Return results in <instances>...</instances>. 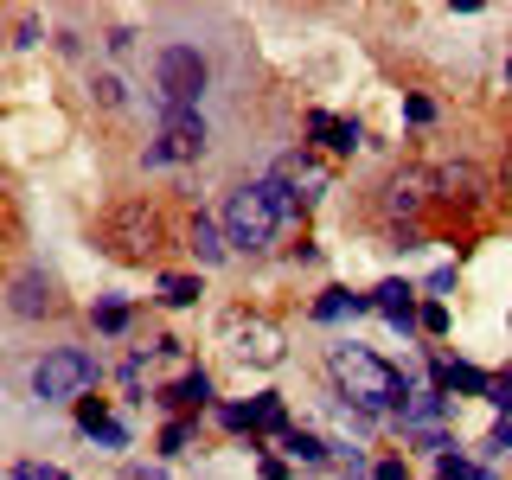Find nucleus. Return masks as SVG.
<instances>
[{
  "label": "nucleus",
  "instance_id": "4",
  "mask_svg": "<svg viewBox=\"0 0 512 480\" xmlns=\"http://www.w3.org/2000/svg\"><path fill=\"white\" fill-rule=\"evenodd\" d=\"M205 154V116L199 109H160V135L148 141V167H173V160Z\"/></svg>",
  "mask_w": 512,
  "mask_h": 480
},
{
  "label": "nucleus",
  "instance_id": "19",
  "mask_svg": "<svg viewBox=\"0 0 512 480\" xmlns=\"http://www.w3.org/2000/svg\"><path fill=\"white\" fill-rule=\"evenodd\" d=\"M282 448H288V461H308V468H320V461H327V442L308 436V429H288Z\"/></svg>",
  "mask_w": 512,
  "mask_h": 480
},
{
  "label": "nucleus",
  "instance_id": "17",
  "mask_svg": "<svg viewBox=\"0 0 512 480\" xmlns=\"http://www.w3.org/2000/svg\"><path fill=\"white\" fill-rule=\"evenodd\" d=\"M442 410H448V397H442V391H423V397H410L397 416H404V429H423V436H429V423H436Z\"/></svg>",
  "mask_w": 512,
  "mask_h": 480
},
{
  "label": "nucleus",
  "instance_id": "3",
  "mask_svg": "<svg viewBox=\"0 0 512 480\" xmlns=\"http://www.w3.org/2000/svg\"><path fill=\"white\" fill-rule=\"evenodd\" d=\"M154 84H160V109H192L205 90V58L192 45H167L154 64Z\"/></svg>",
  "mask_w": 512,
  "mask_h": 480
},
{
  "label": "nucleus",
  "instance_id": "8",
  "mask_svg": "<svg viewBox=\"0 0 512 480\" xmlns=\"http://www.w3.org/2000/svg\"><path fill=\"white\" fill-rule=\"evenodd\" d=\"M429 199H436V173H423V167L391 173V186H384V212L391 218H416Z\"/></svg>",
  "mask_w": 512,
  "mask_h": 480
},
{
  "label": "nucleus",
  "instance_id": "18",
  "mask_svg": "<svg viewBox=\"0 0 512 480\" xmlns=\"http://www.w3.org/2000/svg\"><path fill=\"white\" fill-rule=\"evenodd\" d=\"M250 429H263V436H288V410H282V397H276V391L250 404Z\"/></svg>",
  "mask_w": 512,
  "mask_h": 480
},
{
  "label": "nucleus",
  "instance_id": "30",
  "mask_svg": "<svg viewBox=\"0 0 512 480\" xmlns=\"http://www.w3.org/2000/svg\"><path fill=\"white\" fill-rule=\"evenodd\" d=\"M160 442H167V455H180V448L192 442V429H186V423H173V429H167V436H160Z\"/></svg>",
  "mask_w": 512,
  "mask_h": 480
},
{
  "label": "nucleus",
  "instance_id": "25",
  "mask_svg": "<svg viewBox=\"0 0 512 480\" xmlns=\"http://www.w3.org/2000/svg\"><path fill=\"white\" fill-rule=\"evenodd\" d=\"M90 90H96V103H103V109H122V77H109V71H103Z\"/></svg>",
  "mask_w": 512,
  "mask_h": 480
},
{
  "label": "nucleus",
  "instance_id": "20",
  "mask_svg": "<svg viewBox=\"0 0 512 480\" xmlns=\"http://www.w3.org/2000/svg\"><path fill=\"white\" fill-rule=\"evenodd\" d=\"M160 301L167 308H192L199 301V276H160Z\"/></svg>",
  "mask_w": 512,
  "mask_h": 480
},
{
  "label": "nucleus",
  "instance_id": "23",
  "mask_svg": "<svg viewBox=\"0 0 512 480\" xmlns=\"http://www.w3.org/2000/svg\"><path fill=\"white\" fill-rule=\"evenodd\" d=\"M96 327H103V333H122L128 327V301H103V308H96Z\"/></svg>",
  "mask_w": 512,
  "mask_h": 480
},
{
  "label": "nucleus",
  "instance_id": "10",
  "mask_svg": "<svg viewBox=\"0 0 512 480\" xmlns=\"http://www.w3.org/2000/svg\"><path fill=\"white\" fill-rule=\"evenodd\" d=\"M372 308L391 320V327H416V320H423V314H416V301H410V282H378L372 288Z\"/></svg>",
  "mask_w": 512,
  "mask_h": 480
},
{
  "label": "nucleus",
  "instance_id": "33",
  "mask_svg": "<svg viewBox=\"0 0 512 480\" xmlns=\"http://www.w3.org/2000/svg\"><path fill=\"white\" fill-rule=\"evenodd\" d=\"M506 180H512V154H506Z\"/></svg>",
  "mask_w": 512,
  "mask_h": 480
},
{
  "label": "nucleus",
  "instance_id": "24",
  "mask_svg": "<svg viewBox=\"0 0 512 480\" xmlns=\"http://www.w3.org/2000/svg\"><path fill=\"white\" fill-rule=\"evenodd\" d=\"M436 480H487V474H474L461 455H442V461H436Z\"/></svg>",
  "mask_w": 512,
  "mask_h": 480
},
{
  "label": "nucleus",
  "instance_id": "34",
  "mask_svg": "<svg viewBox=\"0 0 512 480\" xmlns=\"http://www.w3.org/2000/svg\"><path fill=\"white\" fill-rule=\"evenodd\" d=\"M346 480H359V468H352V474H346Z\"/></svg>",
  "mask_w": 512,
  "mask_h": 480
},
{
  "label": "nucleus",
  "instance_id": "26",
  "mask_svg": "<svg viewBox=\"0 0 512 480\" xmlns=\"http://www.w3.org/2000/svg\"><path fill=\"white\" fill-rule=\"evenodd\" d=\"M7 480H64V474L52 468V461H20V468H13Z\"/></svg>",
  "mask_w": 512,
  "mask_h": 480
},
{
  "label": "nucleus",
  "instance_id": "28",
  "mask_svg": "<svg viewBox=\"0 0 512 480\" xmlns=\"http://www.w3.org/2000/svg\"><path fill=\"white\" fill-rule=\"evenodd\" d=\"M423 333H448V308H442V301H429V308H423Z\"/></svg>",
  "mask_w": 512,
  "mask_h": 480
},
{
  "label": "nucleus",
  "instance_id": "22",
  "mask_svg": "<svg viewBox=\"0 0 512 480\" xmlns=\"http://www.w3.org/2000/svg\"><path fill=\"white\" fill-rule=\"evenodd\" d=\"M77 423H84V429H90V436H96V429H103V423H109V410H103V397H77Z\"/></svg>",
  "mask_w": 512,
  "mask_h": 480
},
{
  "label": "nucleus",
  "instance_id": "32",
  "mask_svg": "<svg viewBox=\"0 0 512 480\" xmlns=\"http://www.w3.org/2000/svg\"><path fill=\"white\" fill-rule=\"evenodd\" d=\"M378 480H404V461H384V468H378Z\"/></svg>",
  "mask_w": 512,
  "mask_h": 480
},
{
  "label": "nucleus",
  "instance_id": "14",
  "mask_svg": "<svg viewBox=\"0 0 512 480\" xmlns=\"http://www.w3.org/2000/svg\"><path fill=\"white\" fill-rule=\"evenodd\" d=\"M436 199H461V205L480 199V173L468 167V160H461V167H442L436 173Z\"/></svg>",
  "mask_w": 512,
  "mask_h": 480
},
{
  "label": "nucleus",
  "instance_id": "12",
  "mask_svg": "<svg viewBox=\"0 0 512 480\" xmlns=\"http://www.w3.org/2000/svg\"><path fill=\"white\" fill-rule=\"evenodd\" d=\"M308 135H320L333 154H352V148L365 141V128H359V122H340V116H327V109H314V116H308Z\"/></svg>",
  "mask_w": 512,
  "mask_h": 480
},
{
  "label": "nucleus",
  "instance_id": "13",
  "mask_svg": "<svg viewBox=\"0 0 512 480\" xmlns=\"http://www.w3.org/2000/svg\"><path fill=\"white\" fill-rule=\"evenodd\" d=\"M487 384H493V378H487V372H474V365H448V359L436 365V391H442V397H455V391L487 397Z\"/></svg>",
  "mask_w": 512,
  "mask_h": 480
},
{
  "label": "nucleus",
  "instance_id": "6",
  "mask_svg": "<svg viewBox=\"0 0 512 480\" xmlns=\"http://www.w3.org/2000/svg\"><path fill=\"white\" fill-rule=\"evenodd\" d=\"M96 384V359L90 352H52V359L32 365V391L45 397V404H58V397H84Z\"/></svg>",
  "mask_w": 512,
  "mask_h": 480
},
{
  "label": "nucleus",
  "instance_id": "5",
  "mask_svg": "<svg viewBox=\"0 0 512 480\" xmlns=\"http://www.w3.org/2000/svg\"><path fill=\"white\" fill-rule=\"evenodd\" d=\"M103 244L122 256V263H148V256L160 250V218L148 212V205H116L103 224Z\"/></svg>",
  "mask_w": 512,
  "mask_h": 480
},
{
  "label": "nucleus",
  "instance_id": "29",
  "mask_svg": "<svg viewBox=\"0 0 512 480\" xmlns=\"http://www.w3.org/2000/svg\"><path fill=\"white\" fill-rule=\"evenodd\" d=\"M487 455H512V423H500V429L487 436Z\"/></svg>",
  "mask_w": 512,
  "mask_h": 480
},
{
  "label": "nucleus",
  "instance_id": "15",
  "mask_svg": "<svg viewBox=\"0 0 512 480\" xmlns=\"http://www.w3.org/2000/svg\"><path fill=\"white\" fill-rule=\"evenodd\" d=\"M186 237H192V256H199V263H224V250H231V237H224L212 218H192Z\"/></svg>",
  "mask_w": 512,
  "mask_h": 480
},
{
  "label": "nucleus",
  "instance_id": "35",
  "mask_svg": "<svg viewBox=\"0 0 512 480\" xmlns=\"http://www.w3.org/2000/svg\"><path fill=\"white\" fill-rule=\"evenodd\" d=\"M506 77H512V58H506Z\"/></svg>",
  "mask_w": 512,
  "mask_h": 480
},
{
  "label": "nucleus",
  "instance_id": "1",
  "mask_svg": "<svg viewBox=\"0 0 512 480\" xmlns=\"http://www.w3.org/2000/svg\"><path fill=\"white\" fill-rule=\"evenodd\" d=\"M327 365H333V378H340V391H346L365 416H384V410H404V404H410L404 372H397V365H384L378 352H365V346H333Z\"/></svg>",
  "mask_w": 512,
  "mask_h": 480
},
{
  "label": "nucleus",
  "instance_id": "9",
  "mask_svg": "<svg viewBox=\"0 0 512 480\" xmlns=\"http://www.w3.org/2000/svg\"><path fill=\"white\" fill-rule=\"evenodd\" d=\"M231 340H237V359L250 365H282V333L269 320H231Z\"/></svg>",
  "mask_w": 512,
  "mask_h": 480
},
{
  "label": "nucleus",
  "instance_id": "21",
  "mask_svg": "<svg viewBox=\"0 0 512 480\" xmlns=\"http://www.w3.org/2000/svg\"><path fill=\"white\" fill-rule=\"evenodd\" d=\"M352 301H359V295H346V288H327V295L314 301V314H320V320H340V314L352 308Z\"/></svg>",
  "mask_w": 512,
  "mask_h": 480
},
{
  "label": "nucleus",
  "instance_id": "27",
  "mask_svg": "<svg viewBox=\"0 0 512 480\" xmlns=\"http://www.w3.org/2000/svg\"><path fill=\"white\" fill-rule=\"evenodd\" d=\"M487 404L512 416V378H493V384H487Z\"/></svg>",
  "mask_w": 512,
  "mask_h": 480
},
{
  "label": "nucleus",
  "instance_id": "31",
  "mask_svg": "<svg viewBox=\"0 0 512 480\" xmlns=\"http://www.w3.org/2000/svg\"><path fill=\"white\" fill-rule=\"evenodd\" d=\"M404 116H410V122H429L436 109H429V96H410V103H404Z\"/></svg>",
  "mask_w": 512,
  "mask_h": 480
},
{
  "label": "nucleus",
  "instance_id": "16",
  "mask_svg": "<svg viewBox=\"0 0 512 480\" xmlns=\"http://www.w3.org/2000/svg\"><path fill=\"white\" fill-rule=\"evenodd\" d=\"M167 404H173V410H205V404H212V378H205V372H186V378L167 391Z\"/></svg>",
  "mask_w": 512,
  "mask_h": 480
},
{
  "label": "nucleus",
  "instance_id": "11",
  "mask_svg": "<svg viewBox=\"0 0 512 480\" xmlns=\"http://www.w3.org/2000/svg\"><path fill=\"white\" fill-rule=\"evenodd\" d=\"M58 308V288L39 276V269H26L20 282H13V314H52Z\"/></svg>",
  "mask_w": 512,
  "mask_h": 480
},
{
  "label": "nucleus",
  "instance_id": "2",
  "mask_svg": "<svg viewBox=\"0 0 512 480\" xmlns=\"http://www.w3.org/2000/svg\"><path fill=\"white\" fill-rule=\"evenodd\" d=\"M295 212V192L282 180H256V186H237L231 205H224V237H231L237 250H269L276 244V231L288 224Z\"/></svg>",
  "mask_w": 512,
  "mask_h": 480
},
{
  "label": "nucleus",
  "instance_id": "7",
  "mask_svg": "<svg viewBox=\"0 0 512 480\" xmlns=\"http://www.w3.org/2000/svg\"><path fill=\"white\" fill-rule=\"evenodd\" d=\"M276 180L295 192L301 205H320L333 192V167H327V160H314V154H288L282 167H276Z\"/></svg>",
  "mask_w": 512,
  "mask_h": 480
}]
</instances>
